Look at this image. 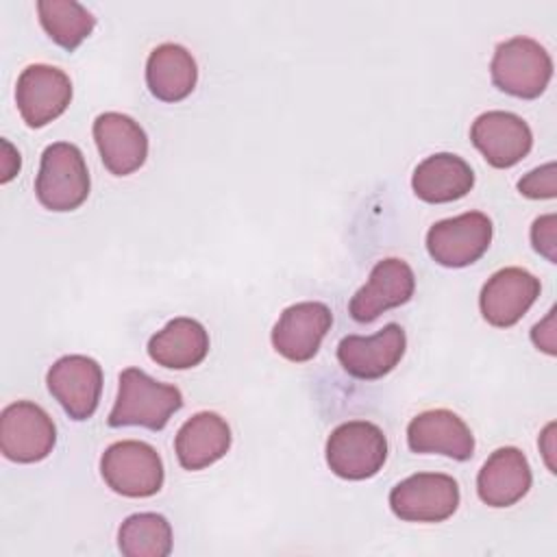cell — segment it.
Segmentation results:
<instances>
[{
  "mask_svg": "<svg viewBox=\"0 0 557 557\" xmlns=\"http://www.w3.org/2000/svg\"><path fill=\"white\" fill-rule=\"evenodd\" d=\"M94 139L104 168L115 176L139 170L148 157V135L131 115L107 111L94 120Z\"/></svg>",
  "mask_w": 557,
  "mask_h": 557,
  "instance_id": "cell-16",
  "label": "cell"
},
{
  "mask_svg": "<svg viewBox=\"0 0 557 557\" xmlns=\"http://www.w3.org/2000/svg\"><path fill=\"white\" fill-rule=\"evenodd\" d=\"M474 185V172L466 159L453 152H435L420 161L411 176L413 194L431 205L463 198Z\"/></svg>",
  "mask_w": 557,
  "mask_h": 557,
  "instance_id": "cell-20",
  "label": "cell"
},
{
  "mask_svg": "<svg viewBox=\"0 0 557 557\" xmlns=\"http://www.w3.org/2000/svg\"><path fill=\"white\" fill-rule=\"evenodd\" d=\"M553 322H555V309H550L548 315L542 322H537L531 331L533 344L537 348L546 350L548 355H555V324Z\"/></svg>",
  "mask_w": 557,
  "mask_h": 557,
  "instance_id": "cell-27",
  "label": "cell"
},
{
  "mask_svg": "<svg viewBox=\"0 0 557 557\" xmlns=\"http://www.w3.org/2000/svg\"><path fill=\"white\" fill-rule=\"evenodd\" d=\"M198 81V65L191 52L178 44L157 46L146 61V85L161 102L185 100Z\"/></svg>",
  "mask_w": 557,
  "mask_h": 557,
  "instance_id": "cell-22",
  "label": "cell"
},
{
  "mask_svg": "<svg viewBox=\"0 0 557 557\" xmlns=\"http://www.w3.org/2000/svg\"><path fill=\"white\" fill-rule=\"evenodd\" d=\"M117 546L126 557H168L172 553V527L161 513H133L120 524Z\"/></svg>",
  "mask_w": 557,
  "mask_h": 557,
  "instance_id": "cell-24",
  "label": "cell"
},
{
  "mask_svg": "<svg viewBox=\"0 0 557 557\" xmlns=\"http://www.w3.org/2000/svg\"><path fill=\"white\" fill-rule=\"evenodd\" d=\"M531 244L550 263H557V215H540L531 226Z\"/></svg>",
  "mask_w": 557,
  "mask_h": 557,
  "instance_id": "cell-26",
  "label": "cell"
},
{
  "mask_svg": "<svg viewBox=\"0 0 557 557\" xmlns=\"http://www.w3.org/2000/svg\"><path fill=\"white\" fill-rule=\"evenodd\" d=\"M231 448V426L215 411H198L183 422L174 437V453L185 470H202Z\"/></svg>",
  "mask_w": 557,
  "mask_h": 557,
  "instance_id": "cell-19",
  "label": "cell"
},
{
  "mask_svg": "<svg viewBox=\"0 0 557 557\" xmlns=\"http://www.w3.org/2000/svg\"><path fill=\"white\" fill-rule=\"evenodd\" d=\"M104 483L126 498H148L163 487V461L159 453L139 440L111 444L100 457Z\"/></svg>",
  "mask_w": 557,
  "mask_h": 557,
  "instance_id": "cell-5",
  "label": "cell"
},
{
  "mask_svg": "<svg viewBox=\"0 0 557 557\" xmlns=\"http://www.w3.org/2000/svg\"><path fill=\"white\" fill-rule=\"evenodd\" d=\"M389 507L405 522H444L459 507V485L442 472H418L392 487Z\"/></svg>",
  "mask_w": 557,
  "mask_h": 557,
  "instance_id": "cell-7",
  "label": "cell"
},
{
  "mask_svg": "<svg viewBox=\"0 0 557 557\" xmlns=\"http://www.w3.org/2000/svg\"><path fill=\"white\" fill-rule=\"evenodd\" d=\"M416 289V276L407 261L398 257L381 259L363 287L348 302V313L357 322H374L383 311L405 305Z\"/></svg>",
  "mask_w": 557,
  "mask_h": 557,
  "instance_id": "cell-14",
  "label": "cell"
},
{
  "mask_svg": "<svg viewBox=\"0 0 557 557\" xmlns=\"http://www.w3.org/2000/svg\"><path fill=\"white\" fill-rule=\"evenodd\" d=\"M490 74L500 91L533 100L544 94L553 78V59L540 41L518 35L496 46Z\"/></svg>",
  "mask_w": 557,
  "mask_h": 557,
  "instance_id": "cell-2",
  "label": "cell"
},
{
  "mask_svg": "<svg viewBox=\"0 0 557 557\" xmlns=\"http://www.w3.org/2000/svg\"><path fill=\"white\" fill-rule=\"evenodd\" d=\"M470 139L483 159L498 170L520 163L533 146L529 124L509 111H485L470 128Z\"/></svg>",
  "mask_w": 557,
  "mask_h": 557,
  "instance_id": "cell-15",
  "label": "cell"
},
{
  "mask_svg": "<svg viewBox=\"0 0 557 557\" xmlns=\"http://www.w3.org/2000/svg\"><path fill=\"white\" fill-rule=\"evenodd\" d=\"M37 13L48 37L63 50H76L94 30L96 17L76 0H39Z\"/></svg>",
  "mask_w": 557,
  "mask_h": 557,
  "instance_id": "cell-23",
  "label": "cell"
},
{
  "mask_svg": "<svg viewBox=\"0 0 557 557\" xmlns=\"http://www.w3.org/2000/svg\"><path fill=\"white\" fill-rule=\"evenodd\" d=\"M89 170L78 146L70 141H57L41 152L35 194L46 209H78L89 196Z\"/></svg>",
  "mask_w": 557,
  "mask_h": 557,
  "instance_id": "cell-3",
  "label": "cell"
},
{
  "mask_svg": "<svg viewBox=\"0 0 557 557\" xmlns=\"http://www.w3.org/2000/svg\"><path fill=\"white\" fill-rule=\"evenodd\" d=\"M407 348V335L400 324L389 322L379 333L363 335H346L337 344V359L342 368L361 381H374L392 372Z\"/></svg>",
  "mask_w": 557,
  "mask_h": 557,
  "instance_id": "cell-12",
  "label": "cell"
},
{
  "mask_svg": "<svg viewBox=\"0 0 557 557\" xmlns=\"http://www.w3.org/2000/svg\"><path fill=\"white\" fill-rule=\"evenodd\" d=\"M209 352V333L194 318H174L148 339V355L157 366L170 370H189L205 361Z\"/></svg>",
  "mask_w": 557,
  "mask_h": 557,
  "instance_id": "cell-21",
  "label": "cell"
},
{
  "mask_svg": "<svg viewBox=\"0 0 557 557\" xmlns=\"http://www.w3.org/2000/svg\"><path fill=\"white\" fill-rule=\"evenodd\" d=\"M492 231V220L485 213L466 211L435 222L426 233V250L444 268H466L485 255Z\"/></svg>",
  "mask_w": 557,
  "mask_h": 557,
  "instance_id": "cell-8",
  "label": "cell"
},
{
  "mask_svg": "<svg viewBox=\"0 0 557 557\" xmlns=\"http://www.w3.org/2000/svg\"><path fill=\"white\" fill-rule=\"evenodd\" d=\"M333 313L324 302L305 300L283 309L272 329V346L287 361L302 363L318 355L324 335L331 331Z\"/></svg>",
  "mask_w": 557,
  "mask_h": 557,
  "instance_id": "cell-11",
  "label": "cell"
},
{
  "mask_svg": "<svg viewBox=\"0 0 557 557\" xmlns=\"http://www.w3.org/2000/svg\"><path fill=\"white\" fill-rule=\"evenodd\" d=\"M72 100L70 76L46 63H33L22 70L15 85V102L22 120L30 128H41L57 120Z\"/></svg>",
  "mask_w": 557,
  "mask_h": 557,
  "instance_id": "cell-10",
  "label": "cell"
},
{
  "mask_svg": "<svg viewBox=\"0 0 557 557\" xmlns=\"http://www.w3.org/2000/svg\"><path fill=\"white\" fill-rule=\"evenodd\" d=\"M20 172V152L7 141L2 139V183H9L15 174Z\"/></svg>",
  "mask_w": 557,
  "mask_h": 557,
  "instance_id": "cell-28",
  "label": "cell"
},
{
  "mask_svg": "<svg viewBox=\"0 0 557 557\" xmlns=\"http://www.w3.org/2000/svg\"><path fill=\"white\" fill-rule=\"evenodd\" d=\"M407 444L413 453H437L466 461L474 455L470 426L450 409H429L407 424Z\"/></svg>",
  "mask_w": 557,
  "mask_h": 557,
  "instance_id": "cell-17",
  "label": "cell"
},
{
  "mask_svg": "<svg viewBox=\"0 0 557 557\" xmlns=\"http://www.w3.org/2000/svg\"><path fill=\"white\" fill-rule=\"evenodd\" d=\"M57 444V426L37 403L15 400L0 413V450L9 461L35 463Z\"/></svg>",
  "mask_w": 557,
  "mask_h": 557,
  "instance_id": "cell-6",
  "label": "cell"
},
{
  "mask_svg": "<svg viewBox=\"0 0 557 557\" xmlns=\"http://www.w3.org/2000/svg\"><path fill=\"white\" fill-rule=\"evenodd\" d=\"M540 278L524 268H503L494 272L479 296L481 315L487 324L509 329L522 320L540 296Z\"/></svg>",
  "mask_w": 557,
  "mask_h": 557,
  "instance_id": "cell-13",
  "label": "cell"
},
{
  "mask_svg": "<svg viewBox=\"0 0 557 557\" xmlns=\"http://www.w3.org/2000/svg\"><path fill=\"white\" fill-rule=\"evenodd\" d=\"M183 407V394L176 385L159 383L139 368H126L120 374L117 398L109 411V426H144L161 431Z\"/></svg>",
  "mask_w": 557,
  "mask_h": 557,
  "instance_id": "cell-1",
  "label": "cell"
},
{
  "mask_svg": "<svg viewBox=\"0 0 557 557\" xmlns=\"http://www.w3.org/2000/svg\"><path fill=\"white\" fill-rule=\"evenodd\" d=\"M324 455L333 474L346 481H363L383 468L387 440L374 422L348 420L331 431Z\"/></svg>",
  "mask_w": 557,
  "mask_h": 557,
  "instance_id": "cell-4",
  "label": "cell"
},
{
  "mask_svg": "<svg viewBox=\"0 0 557 557\" xmlns=\"http://www.w3.org/2000/svg\"><path fill=\"white\" fill-rule=\"evenodd\" d=\"M48 392L72 420H87L96 413L102 392V368L87 355H65L46 374Z\"/></svg>",
  "mask_w": 557,
  "mask_h": 557,
  "instance_id": "cell-9",
  "label": "cell"
},
{
  "mask_svg": "<svg viewBox=\"0 0 557 557\" xmlns=\"http://www.w3.org/2000/svg\"><path fill=\"white\" fill-rule=\"evenodd\" d=\"M555 163H546L542 168L531 170L527 176L518 181V189L522 196L533 198V200H544V198H555L557 196V185H555Z\"/></svg>",
  "mask_w": 557,
  "mask_h": 557,
  "instance_id": "cell-25",
  "label": "cell"
},
{
  "mask_svg": "<svg viewBox=\"0 0 557 557\" xmlns=\"http://www.w3.org/2000/svg\"><path fill=\"white\" fill-rule=\"evenodd\" d=\"M533 474L524 453L516 446L496 448L476 474V494L487 507H511L531 487Z\"/></svg>",
  "mask_w": 557,
  "mask_h": 557,
  "instance_id": "cell-18",
  "label": "cell"
}]
</instances>
